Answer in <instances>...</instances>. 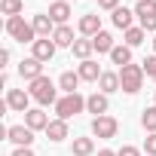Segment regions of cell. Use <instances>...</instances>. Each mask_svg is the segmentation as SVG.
Listing matches in <instances>:
<instances>
[{
	"label": "cell",
	"mask_w": 156,
	"mask_h": 156,
	"mask_svg": "<svg viewBox=\"0 0 156 156\" xmlns=\"http://www.w3.org/2000/svg\"><path fill=\"white\" fill-rule=\"evenodd\" d=\"M28 92H31V98H34L37 104H58V92H55V83L49 80L46 73L40 76V80H34V83H31V89H28Z\"/></svg>",
	"instance_id": "obj_1"
},
{
	"label": "cell",
	"mask_w": 156,
	"mask_h": 156,
	"mask_svg": "<svg viewBox=\"0 0 156 156\" xmlns=\"http://www.w3.org/2000/svg\"><path fill=\"white\" fill-rule=\"evenodd\" d=\"M141 83H144V64H126V67H119V86H122L126 95H135L141 89Z\"/></svg>",
	"instance_id": "obj_2"
},
{
	"label": "cell",
	"mask_w": 156,
	"mask_h": 156,
	"mask_svg": "<svg viewBox=\"0 0 156 156\" xmlns=\"http://www.w3.org/2000/svg\"><path fill=\"white\" fill-rule=\"evenodd\" d=\"M6 34H9L12 40H19V43H34V40H37V31H34V25H31V22H25L22 16H12V19H6Z\"/></svg>",
	"instance_id": "obj_3"
},
{
	"label": "cell",
	"mask_w": 156,
	"mask_h": 156,
	"mask_svg": "<svg viewBox=\"0 0 156 156\" xmlns=\"http://www.w3.org/2000/svg\"><path fill=\"white\" fill-rule=\"evenodd\" d=\"M86 107V98L80 95V92H73V95H64V98H58V104H55V113H58V119H70V116H76Z\"/></svg>",
	"instance_id": "obj_4"
},
{
	"label": "cell",
	"mask_w": 156,
	"mask_h": 156,
	"mask_svg": "<svg viewBox=\"0 0 156 156\" xmlns=\"http://www.w3.org/2000/svg\"><path fill=\"white\" fill-rule=\"evenodd\" d=\"M135 16H138L144 31H156V0H138Z\"/></svg>",
	"instance_id": "obj_5"
},
{
	"label": "cell",
	"mask_w": 156,
	"mask_h": 156,
	"mask_svg": "<svg viewBox=\"0 0 156 156\" xmlns=\"http://www.w3.org/2000/svg\"><path fill=\"white\" fill-rule=\"evenodd\" d=\"M116 132H119V122H116L113 116L104 113V116H95V119H92V135H95V138H104V141H107V138H116Z\"/></svg>",
	"instance_id": "obj_6"
},
{
	"label": "cell",
	"mask_w": 156,
	"mask_h": 156,
	"mask_svg": "<svg viewBox=\"0 0 156 156\" xmlns=\"http://www.w3.org/2000/svg\"><path fill=\"white\" fill-rule=\"evenodd\" d=\"M55 49H58V46H55V40H52V37H46V40H34V43H31V55H34L37 61H43V64H46V61H52Z\"/></svg>",
	"instance_id": "obj_7"
},
{
	"label": "cell",
	"mask_w": 156,
	"mask_h": 156,
	"mask_svg": "<svg viewBox=\"0 0 156 156\" xmlns=\"http://www.w3.org/2000/svg\"><path fill=\"white\" fill-rule=\"evenodd\" d=\"M19 76H22V80H28V83L40 80V76H43V61H37L34 55H31V58H25V61L19 64Z\"/></svg>",
	"instance_id": "obj_8"
},
{
	"label": "cell",
	"mask_w": 156,
	"mask_h": 156,
	"mask_svg": "<svg viewBox=\"0 0 156 156\" xmlns=\"http://www.w3.org/2000/svg\"><path fill=\"white\" fill-rule=\"evenodd\" d=\"M31 25H34V31H37V40H46V37H52V34H55V28H58V25L49 19V12H40V16H34V22H31Z\"/></svg>",
	"instance_id": "obj_9"
},
{
	"label": "cell",
	"mask_w": 156,
	"mask_h": 156,
	"mask_svg": "<svg viewBox=\"0 0 156 156\" xmlns=\"http://www.w3.org/2000/svg\"><path fill=\"white\" fill-rule=\"evenodd\" d=\"M28 101H31V92H25V89H9V92H6V104H9V110L28 113Z\"/></svg>",
	"instance_id": "obj_10"
},
{
	"label": "cell",
	"mask_w": 156,
	"mask_h": 156,
	"mask_svg": "<svg viewBox=\"0 0 156 156\" xmlns=\"http://www.w3.org/2000/svg\"><path fill=\"white\" fill-rule=\"evenodd\" d=\"M49 122H52V119H49V116H46V113H43L40 107H37V110H28V113H25V126H28L31 132H46V126H49Z\"/></svg>",
	"instance_id": "obj_11"
},
{
	"label": "cell",
	"mask_w": 156,
	"mask_h": 156,
	"mask_svg": "<svg viewBox=\"0 0 156 156\" xmlns=\"http://www.w3.org/2000/svg\"><path fill=\"white\" fill-rule=\"evenodd\" d=\"M6 141H12L16 147H31L34 132H31L28 126H9V138H6Z\"/></svg>",
	"instance_id": "obj_12"
},
{
	"label": "cell",
	"mask_w": 156,
	"mask_h": 156,
	"mask_svg": "<svg viewBox=\"0 0 156 156\" xmlns=\"http://www.w3.org/2000/svg\"><path fill=\"white\" fill-rule=\"evenodd\" d=\"M76 73H80V80H86V83H98L101 80V67H98V61H80V67H76Z\"/></svg>",
	"instance_id": "obj_13"
},
{
	"label": "cell",
	"mask_w": 156,
	"mask_h": 156,
	"mask_svg": "<svg viewBox=\"0 0 156 156\" xmlns=\"http://www.w3.org/2000/svg\"><path fill=\"white\" fill-rule=\"evenodd\" d=\"M80 34H83V37H95V34H101V16H98V12L83 16V19H80Z\"/></svg>",
	"instance_id": "obj_14"
},
{
	"label": "cell",
	"mask_w": 156,
	"mask_h": 156,
	"mask_svg": "<svg viewBox=\"0 0 156 156\" xmlns=\"http://www.w3.org/2000/svg\"><path fill=\"white\" fill-rule=\"evenodd\" d=\"M107 107H110V101H107V95H104V92H95V95H89V98H86V110H89V113H95V116H104V113H107Z\"/></svg>",
	"instance_id": "obj_15"
},
{
	"label": "cell",
	"mask_w": 156,
	"mask_h": 156,
	"mask_svg": "<svg viewBox=\"0 0 156 156\" xmlns=\"http://www.w3.org/2000/svg\"><path fill=\"white\" fill-rule=\"evenodd\" d=\"M70 16H73V12H70V6L64 3V0H55V3L49 6V19H52L55 25H67Z\"/></svg>",
	"instance_id": "obj_16"
},
{
	"label": "cell",
	"mask_w": 156,
	"mask_h": 156,
	"mask_svg": "<svg viewBox=\"0 0 156 156\" xmlns=\"http://www.w3.org/2000/svg\"><path fill=\"white\" fill-rule=\"evenodd\" d=\"M98 89L104 92V95H110V92H119L122 86H119V73H113V70H104L101 73V80H98Z\"/></svg>",
	"instance_id": "obj_17"
},
{
	"label": "cell",
	"mask_w": 156,
	"mask_h": 156,
	"mask_svg": "<svg viewBox=\"0 0 156 156\" xmlns=\"http://www.w3.org/2000/svg\"><path fill=\"white\" fill-rule=\"evenodd\" d=\"M113 25L119 28V31H129L132 28V19H135V9H129V6H119V9H113Z\"/></svg>",
	"instance_id": "obj_18"
},
{
	"label": "cell",
	"mask_w": 156,
	"mask_h": 156,
	"mask_svg": "<svg viewBox=\"0 0 156 156\" xmlns=\"http://www.w3.org/2000/svg\"><path fill=\"white\" fill-rule=\"evenodd\" d=\"M76 86H80V73H73V70H64L58 76V89H64V95H73Z\"/></svg>",
	"instance_id": "obj_19"
},
{
	"label": "cell",
	"mask_w": 156,
	"mask_h": 156,
	"mask_svg": "<svg viewBox=\"0 0 156 156\" xmlns=\"http://www.w3.org/2000/svg\"><path fill=\"white\" fill-rule=\"evenodd\" d=\"M46 138L49 141H64L67 138V119H52L46 126Z\"/></svg>",
	"instance_id": "obj_20"
},
{
	"label": "cell",
	"mask_w": 156,
	"mask_h": 156,
	"mask_svg": "<svg viewBox=\"0 0 156 156\" xmlns=\"http://www.w3.org/2000/svg\"><path fill=\"white\" fill-rule=\"evenodd\" d=\"M70 49H73V55L80 58V61H89V55L95 52V43H92V37H83V40H76Z\"/></svg>",
	"instance_id": "obj_21"
},
{
	"label": "cell",
	"mask_w": 156,
	"mask_h": 156,
	"mask_svg": "<svg viewBox=\"0 0 156 156\" xmlns=\"http://www.w3.org/2000/svg\"><path fill=\"white\" fill-rule=\"evenodd\" d=\"M52 40H55V46H73V43H76V40H73V31H70L67 25H58L55 34H52Z\"/></svg>",
	"instance_id": "obj_22"
},
{
	"label": "cell",
	"mask_w": 156,
	"mask_h": 156,
	"mask_svg": "<svg viewBox=\"0 0 156 156\" xmlns=\"http://www.w3.org/2000/svg\"><path fill=\"white\" fill-rule=\"evenodd\" d=\"M92 43H95V52H113V34H107V31H101V34H95L92 37Z\"/></svg>",
	"instance_id": "obj_23"
},
{
	"label": "cell",
	"mask_w": 156,
	"mask_h": 156,
	"mask_svg": "<svg viewBox=\"0 0 156 156\" xmlns=\"http://www.w3.org/2000/svg\"><path fill=\"white\" fill-rule=\"evenodd\" d=\"M110 61H113V64H119V67L132 64V46H113V52H110Z\"/></svg>",
	"instance_id": "obj_24"
},
{
	"label": "cell",
	"mask_w": 156,
	"mask_h": 156,
	"mask_svg": "<svg viewBox=\"0 0 156 156\" xmlns=\"http://www.w3.org/2000/svg\"><path fill=\"white\" fill-rule=\"evenodd\" d=\"M92 153H95L92 138H73V156H92Z\"/></svg>",
	"instance_id": "obj_25"
},
{
	"label": "cell",
	"mask_w": 156,
	"mask_h": 156,
	"mask_svg": "<svg viewBox=\"0 0 156 156\" xmlns=\"http://www.w3.org/2000/svg\"><path fill=\"white\" fill-rule=\"evenodd\" d=\"M141 126L147 129V135H156V104L141 113Z\"/></svg>",
	"instance_id": "obj_26"
},
{
	"label": "cell",
	"mask_w": 156,
	"mask_h": 156,
	"mask_svg": "<svg viewBox=\"0 0 156 156\" xmlns=\"http://www.w3.org/2000/svg\"><path fill=\"white\" fill-rule=\"evenodd\" d=\"M25 9V3H22V0H0V12H3V16H19Z\"/></svg>",
	"instance_id": "obj_27"
},
{
	"label": "cell",
	"mask_w": 156,
	"mask_h": 156,
	"mask_svg": "<svg viewBox=\"0 0 156 156\" xmlns=\"http://www.w3.org/2000/svg\"><path fill=\"white\" fill-rule=\"evenodd\" d=\"M144 34H147L144 28H129L126 31V46H141L144 43Z\"/></svg>",
	"instance_id": "obj_28"
},
{
	"label": "cell",
	"mask_w": 156,
	"mask_h": 156,
	"mask_svg": "<svg viewBox=\"0 0 156 156\" xmlns=\"http://www.w3.org/2000/svg\"><path fill=\"white\" fill-rule=\"evenodd\" d=\"M144 73H147V76H153V80H156V55L144 58Z\"/></svg>",
	"instance_id": "obj_29"
},
{
	"label": "cell",
	"mask_w": 156,
	"mask_h": 156,
	"mask_svg": "<svg viewBox=\"0 0 156 156\" xmlns=\"http://www.w3.org/2000/svg\"><path fill=\"white\" fill-rule=\"evenodd\" d=\"M144 150H147V156H156V135H147V141H144Z\"/></svg>",
	"instance_id": "obj_30"
},
{
	"label": "cell",
	"mask_w": 156,
	"mask_h": 156,
	"mask_svg": "<svg viewBox=\"0 0 156 156\" xmlns=\"http://www.w3.org/2000/svg\"><path fill=\"white\" fill-rule=\"evenodd\" d=\"M116 156H141V150H138V147H132V144H126L122 150H116Z\"/></svg>",
	"instance_id": "obj_31"
},
{
	"label": "cell",
	"mask_w": 156,
	"mask_h": 156,
	"mask_svg": "<svg viewBox=\"0 0 156 156\" xmlns=\"http://www.w3.org/2000/svg\"><path fill=\"white\" fill-rule=\"evenodd\" d=\"M98 6H101V9H110V12H113V9H119V0H98Z\"/></svg>",
	"instance_id": "obj_32"
},
{
	"label": "cell",
	"mask_w": 156,
	"mask_h": 156,
	"mask_svg": "<svg viewBox=\"0 0 156 156\" xmlns=\"http://www.w3.org/2000/svg\"><path fill=\"white\" fill-rule=\"evenodd\" d=\"M12 156H34V150H31V147H16Z\"/></svg>",
	"instance_id": "obj_33"
},
{
	"label": "cell",
	"mask_w": 156,
	"mask_h": 156,
	"mask_svg": "<svg viewBox=\"0 0 156 156\" xmlns=\"http://www.w3.org/2000/svg\"><path fill=\"white\" fill-rule=\"evenodd\" d=\"M6 61H9V49H0V67H6Z\"/></svg>",
	"instance_id": "obj_34"
},
{
	"label": "cell",
	"mask_w": 156,
	"mask_h": 156,
	"mask_svg": "<svg viewBox=\"0 0 156 156\" xmlns=\"http://www.w3.org/2000/svg\"><path fill=\"white\" fill-rule=\"evenodd\" d=\"M98 156H116L113 150H98Z\"/></svg>",
	"instance_id": "obj_35"
},
{
	"label": "cell",
	"mask_w": 156,
	"mask_h": 156,
	"mask_svg": "<svg viewBox=\"0 0 156 156\" xmlns=\"http://www.w3.org/2000/svg\"><path fill=\"white\" fill-rule=\"evenodd\" d=\"M153 55H156V37H153Z\"/></svg>",
	"instance_id": "obj_36"
},
{
	"label": "cell",
	"mask_w": 156,
	"mask_h": 156,
	"mask_svg": "<svg viewBox=\"0 0 156 156\" xmlns=\"http://www.w3.org/2000/svg\"><path fill=\"white\" fill-rule=\"evenodd\" d=\"M153 104H156V98H153Z\"/></svg>",
	"instance_id": "obj_37"
},
{
	"label": "cell",
	"mask_w": 156,
	"mask_h": 156,
	"mask_svg": "<svg viewBox=\"0 0 156 156\" xmlns=\"http://www.w3.org/2000/svg\"><path fill=\"white\" fill-rule=\"evenodd\" d=\"M64 3H67V0H64Z\"/></svg>",
	"instance_id": "obj_38"
}]
</instances>
